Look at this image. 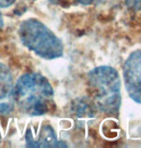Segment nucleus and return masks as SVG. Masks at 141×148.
<instances>
[{
    "instance_id": "nucleus-2",
    "label": "nucleus",
    "mask_w": 141,
    "mask_h": 148,
    "mask_svg": "<svg viewBox=\"0 0 141 148\" xmlns=\"http://www.w3.org/2000/svg\"><path fill=\"white\" fill-rule=\"evenodd\" d=\"M90 92L96 108L108 115H116L121 106V81L114 67L100 66L87 74Z\"/></svg>"
},
{
    "instance_id": "nucleus-9",
    "label": "nucleus",
    "mask_w": 141,
    "mask_h": 148,
    "mask_svg": "<svg viewBox=\"0 0 141 148\" xmlns=\"http://www.w3.org/2000/svg\"><path fill=\"white\" fill-rule=\"evenodd\" d=\"M16 1V0H0V8H8Z\"/></svg>"
},
{
    "instance_id": "nucleus-5",
    "label": "nucleus",
    "mask_w": 141,
    "mask_h": 148,
    "mask_svg": "<svg viewBox=\"0 0 141 148\" xmlns=\"http://www.w3.org/2000/svg\"><path fill=\"white\" fill-rule=\"evenodd\" d=\"M14 85L11 70L0 63V114H10L14 110Z\"/></svg>"
},
{
    "instance_id": "nucleus-6",
    "label": "nucleus",
    "mask_w": 141,
    "mask_h": 148,
    "mask_svg": "<svg viewBox=\"0 0 141 148\" xmlns=\"http://www.w3.org/2000/svg\"><path fill=\"white\" fill-rule=\"evenodd\" d=\"M27 146L29 147H61L67 146L65 143L58 140L52 127L45 126L40 132L37 138H35L30 130H28L25 136Z\"/></svg>"
},
{
    "instance_id": "nucleus-3",
    "label": "nucleus",
    "mask_w": 141,
    "mask_h": 148,
    "mask_svg": "<svg viewBox=\"0 0 141 148\" xmlns=\"http://www.w3.org/2000/svg\"><path fill=\"white\" fill-rule=\"evenodd\" d=\"M18 35L23 45L40 58L54 60L63 55V41L36 18H28L21 22Z\"/></svg>"
},
{
    "instance_id": "nucleus-1",
    "label": "nucleus",
    "mask_w": 141,
    "mask_h": 148,
    "mask_svg": "<svg viewBox=\"0 0 141 148\" xmlns=\"http://www.w3.org/2000/svg\"><path fill=\"white\" fill-rule=\"evenodd\" d=\"M14 94L20 111L31 116H39L49 112L54 90L44 76L30 72L19 77L14 85Z\"/></svg>"
},
{
    "instance_id": "nucleus-11",
    "label": "nucleus",
    "mask_w": 141,
    "mask_h": 148,
    "mask_svg": "<svg viewBox=\"0 0 141 148\" xmlns=\"http://www.w3.org/2000/svg\"><path fill=\"white\" fill-rule=\"evenodd\" d=\"M2 16H1V14H0V26H2Z\"/></svg>"
},
{
    "instance_id": "nucleus-8",
    "label": "nucleus",
    "mask_w": 141,
    "mask_h": 148,
    "mask_svg": "<svg viewBox=\"0 0 141 148\" xmlns=\"http://www.w3.org/2000/svg\"><path fill=\"white\" fill-rule=\"evenodd\" d=\"M129 8L136 11L141 10V0H125Z\"/></svg>"
},
{
    "instance_id": "nucleus-4",
    "label": "nucleus",
    "mask_w": 141,
    "mask_h": 148,
    "mask_svg": "<svg viewBox=\"0 0 141 148\" xmlns=\"http://www.w3.org/2000/svg\"><path fill=\"white\" fill-rule=\"evenodd\" d=\"M123 79L129 96L141 104V49L131 52L125 61Z\"/></svg>"
},
{
    "instance_id": "nucleus-12",
    "label": "nucleus",
    "mask_w": 141,
    "mask_h": 148,
    "mask_svg": "<svg viewBox=\"0 0 141 148\" xmlns=\"http://www.w3.org/2000/svg\"><path fill=\"white\" fill-rule=\"evenodd\" d=\"M0 140H1V138H0Z\"/></svg>"
},
{
    "instance_id": "nucleus-7",
    "label": "nucleus",
    "mask_w": 141,
    "mask_h": 148,
    "mask_svg": "<svg viewBox=\"0 0 141 148\" xmlns=\"http://www.w3.org/2000/svg\"><path fill=\"white\" fill-rule=\"evenodd\" d=\"M75 111L77 112V114L79 116H83V117H89L93 115V108L92 105L89 103V101L87 100L82 99L80 100L77 105L75 107Z\"/></svg>"
},
{
    "instance_id": "nucleus-10",
    "label": "nucleus",
    "mask_w": 141,
    "mask_h": 148,
    "mask_svg": "<svg viewBox=\"0 0 141 148\" xmlns=\"http://www.w3.org/2000/svg\"><path fill=\"white\" fill-rule=\"evenodd\" d=\"M77 2H79L80 4H83V5H89L90 3H92L93 0H76Z\"/></svg>"
}]
</instances>
